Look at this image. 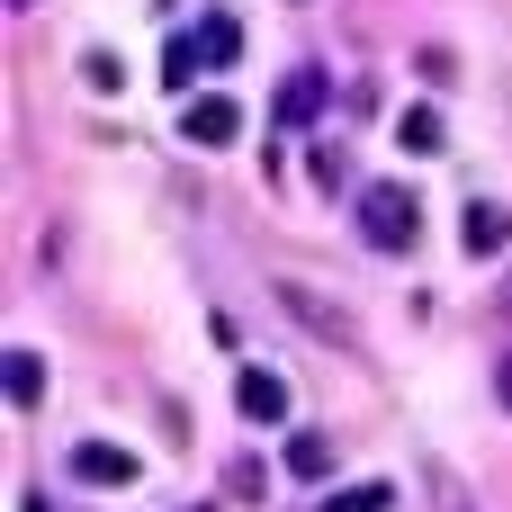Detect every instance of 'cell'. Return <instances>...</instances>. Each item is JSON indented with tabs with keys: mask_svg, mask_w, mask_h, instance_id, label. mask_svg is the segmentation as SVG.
<instances>
[{
	"mask_svg": "<svg viewBox=\"0 0 512 512\" xmlns=\"http://www.w3.org/2000/svg\"><path fill=\"white\" fill-rule=\"evenodd\" d=\"M351 225H360L369 252H414V234H423V198H414L405 180H360V189H351Z\"/></svg>",
	"mask_w": 512,
	"mask_h": 512,
	"instance_id": "1",
	"label": "cell"
},
{
	"mask_svg": "<svg viewBox=\"0 0 512 512\" xmlns=\"http://www.w3.org/2000/svg\"><path fill=\"white\" fill-rule=\"evenodd\" d=\"M180 135H189V144H207V153H225V144L243 135V108H234L225 90H189V108H180Z\"/></svg>",
	"mask_w": 512,
	"mask_h": 512,
	"instance_id": "2",
	"label": "cell"
},
{
	"mask_svg": "<svg viewBox=\"0 0 512 512\" xmlns=\"http://www.w3.org/2000/svg\"><path fill=\"white\" fill-rule=\"evenodd\" d=\"M72 477H81V486H99V495H117V486H135V477H144V459H135V450H117V441H72Z\"/></svg>",
	"mask_w": 512,
	"mask_h": 512,
	"instance_id": "3",
	"label": "cell"
},
{
	"mask_svg": "<svg viewBox=\"0 0 512 512\" xmlns=\"http://www.w3.org/2000/svg\"><path fill=\"white\" fill-rule=\"evenodd\" d=\"M270 117H279V135H288V126H315V117H324V72H315V63L288 72V81L270 90Z\"/></svg>",
	"mask_w": 512,
	"mask_h": 512,
	"instance_id": "4",
	"label": "cell"
},
{
	"mask_svg": "<svg viewBox=\"0 0 512 512\" xmlns=\"http://www.w3.org/2000/svg\"><path fill=\"white\" fill-rule=\"evenodd\" d=\"M234 405H243V423H288V378L279 369H243L234 378Z\"/></svg>",
	"mask_w": 512,
	"mask_h": 512,
	"instance_id": "5",
	"label": "cell"
},
{
	"mask_svg": "<svg viewBox=\"0 0 512 512\" xmlns=\"http://www.w3.org/2000/svg\"><path fill=\"white\" fill-rule=\"evenodd\" d=\"M459 243H468V261H504V243H512L504 207H495V198H468V216H459Z\"/></svg>",
	"mask_w": 512,
	"mask_h": 512,
	"instance_id": "6",
	"label": "cell"
},
{
	"mask_svg": "<svg viewBox=\"0 0 512 512\" xmlns=\"http://www.w3.org/2000/svg\"><path fill=\"white\" fill-rule=\"evenodd\" d=\"M189 45H198V63H207V72H225V63L243 54V18H234V9H207V18L189 27Z\"/></svg>",
	"mask_w": 512,
	"mask_h": 512,
	"instance_id": "7",
	"label": "cell"
},
{
	"mask_svg": "<svg viewBox=\"0 0 512 512\" xmlns=\"http://www.w3.org/2000/svg\"><path fill=\"white\" fill-rule=\"evenodd\" d=\"M0 387H9V405H36L45 396V360L36 351H0Z\"/></svg>",
	"mask_w": 512,
	"mask_h": 512,
	"instance_id": "8",
	"label": "cell"
},
{
	"mask_svg": "<svg viewBox=\"0 0 512 512\" xmlns=\"http://www.w3.org/2000/svg\"><path fill=\"white\" fill-rule=\"evenodd\" d=\"M288 477H297V486H324V477H333V441H324V432H297V441H288Z\"/></svg>",
	"mask_w": 512,
	"mask_h": 512,
	"instance_id": "9",
	"label": "cell"
},
{
	"mask_svg": "<svg viewBox=\"0 0 512 512\" xmlns=\"http://www.w3.org/2000/svg\"><path fill=\"white\" fill-rule=\"evenodd\" d=\"M441 135H450V126H441V108H432V99L396 117V144H405V153H441Z\"/></svg>",
	"mask_w": 512,
	"mask_h": 512,
	"instance_id": "10",
	"label": "cell"
},
{
	"mask_svg": "<svg viewBox=\"0 0 512 512\" xmlns=\"http://www.w3.org/2000/svg\"><path fill=\"white\" fill-rule=\"evenodd\" d=\"M387 504H396V486H378V477H369V486H342L333 504H315V512H387Z\"/></svg>",
	"mask_w": 512,
	"mask_h": 512,
	"instance_id": "11",
	"label": "cell"
},
{
	"mask_svg": "<svg viewBox=\"0 0 512 512\" xmlns=\"http://www.w3.org/2000/svg\"><path fill=\"white\" fill-rule=\"evenodd\" d=\"M198 72H207V63H198V45H189V36H180V45H162V81H171V90H189Z\"/></svg>",
	"mask_w": 512,
	"mask_h": 512,
	"instance_id": "12",
	"label": "cell"
},
{
	"mask_svg": "<svg viewBox=\"0 0 512 512\" xmlns=\"http://www.w3.org/2000/svg\"><path fill=\"white\" fill-rule=\"evenodd\" d=\"M441 512H477V504H468V495H459V486H441Z\"/></svg>",
	"mask_w": 512,
	"mask_h": 512,
	"instance_id": "13",
	"label": "cell"
},
{
	"mask_svg": "<svg viewBox=\"0 0 512 512\" xmlns=\"http://www.w3.org/2000/svg\"><path fill=\"white\" fill-rule=\"evenodd\" d=\"M495 396H504V405H512V360H504V369H495Z\"/></svg>",
	"mask_w": 512,
	"mask_h": 512,
	"instance_id": "14",
	"label": "cell"
},
{
	"mask_svg": "<svg viewBox=\"0 0 512 512\" xmlns=\"http://www.w3.org/2000/svg\"><path fill=\"white\" fill-rule=\"evenodd\" d=\"M18 512H54V504H45V495H18Z\"/></svg>",
	"mask_w": 512,
	"mask_h": 512,
	"instance_id": "15",
	"label": "cell"
},
{
	"mask_svg": "<svg viewBox=\"0 0 512 512\" xmlns=\"http://www.w3.org/2000/svg\"><path fill=\"white\" fill-rule=\"evenodd\" d=\"M9 9H36V0H9Z\"/></svg>",
	"mask_w": 512,
	"mask_h": 512,
	"instance_id": "16",
	"label": "cell"
},
{
	"mask_svg": "<svg viewBox=\"0 0 512 512\" xmlns=\"http://www.w3.org/2000/svg\"><path fill=\"white\" fill-rule=\"evenodd\" d=\"M189 512H216V504H189Z\"/></svg>",
	"mask_w": 512,
	"mask_h": 512,
	"instance_id": "17",
	"label": "cell"
}]
</instances>
